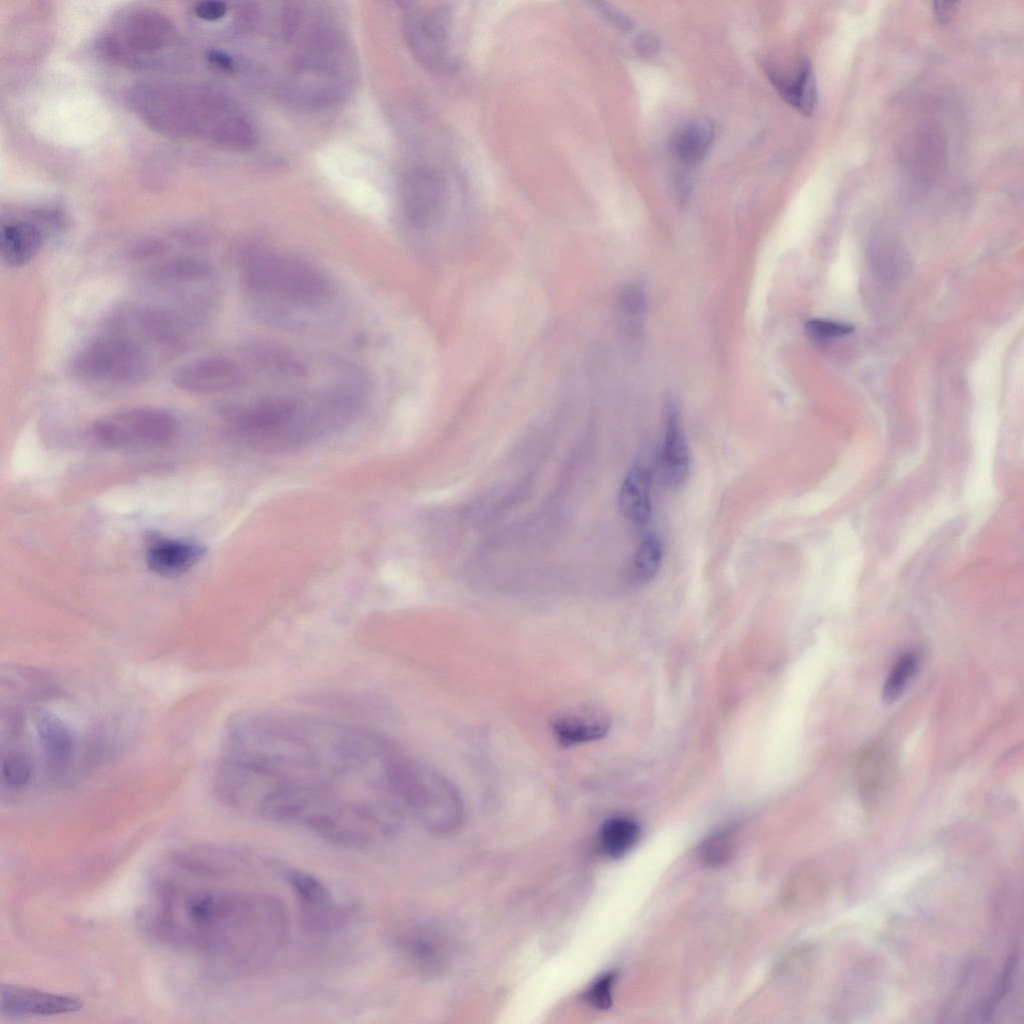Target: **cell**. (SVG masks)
Segmentation results:
<instances>
[{
  "mask_svg": "<svg viewBox=\"0 0 1024 1024\" xmlns=\"http://www.w3.org/2000/svg\"><path fill=\"white\" fill-rule=\"evenodd\" d=\"M1016 960L1017 958L1015 953L1011 954L1008 957L1004 965L1003 971L999 976L996 987L994 988L993 994L987 999L985 1003H983L978 1008L977 1012L975 1013V1016H977V1018H979L980 1021L989 1020L998 1004L1001 1002V1000L1005 997L1006 993L1010 989V986L1012 985L1011 983L1016 965Z\"/></svg>",
  "mask_w": 1024,
  "mask_h": 1024,
  "instance_id": "obj_25",
  "label": "cell"
},
{
  "mask_svg": "<svg viewBox=\"0 0 1024 1024\" xmlns=\"http://www.w3.org/2000/svg\"><path fill=\"white\" fill-rule=\"evenodd\" d=\"M450 28L451 13L447 6L431 9L417 21L414 41L424 62L433 69L448 71L454 65Z\"/></svg>",
  "mask_w": 1024,
  "mask_h": 1024,
  "instance_id": "obj_10",
  "label": "cell"
},
{
  "mask_svg": "<svg viewBox=\"0 0 1024 1024\" xmlns=\"http://www.w3.org/2000/svg\"><path fill=\"white\" fill-rule=\"evenodd\" d=\"M177 421L158 408H132L107 415L93 426V436L102 446L118 450L158 448L170 443L177 433Z\"/></svg>",
  "mask_w": 1024,
  "mask_h": 1024,
  "instance_id": "obj_5",
  "label": "cell"
},
{
  "mask_svg": "<svg viewBox=\"0 0 1024 1024\" xmlns=\"http://www.w3.org/2000/svg\"><path fill=\"white\" fill-rule=\"evenodd\" d=\"M730 847L728 838L724 834H718L710 838L703 847V857L707 863L718 865L729 856Z\"/></svg>",
  "mask_w": 1024,
  "mask_h": 1024,
  "instance_id": "obj_28",
  "label": "cell"
},
{
  "mask_svg": "<svg viewBox=\"0 0 1024 1024\" xmlns=\"http://www.w3.org/2000/svg\"><path fill=\"white\" fill-rule=\"evenodd\" d=\"M43 234L30 222H15L2 226L0 251L2 259L11 266L30 262L39 252Z\"/></svg>",
  "mask_w": 1024,
  "mask_h": 1024,
  "instance_id": "obj_19",
  "label": "cell"
},
{
  "mask_svg": "<svg viewBox=\"0 0 1024 1024\" xmlns=\"http://www.w3.org/2000/svg\"><path fill=\"white\" fill-rule=\"evenodd\" d=\"M249 314L268 327L323 334L343 320L347 305L334 280L314 264L288 254L259 251L242 268Z\"/></svg>",
  "mask_w": 1024,
  "mask_h": 1024,
  "instance_id": "obj_2",
  "label": "cell"
},
{
  "mask_svg": "<svg viewBox=\"0 0 1024 1024\" xmlns=\"http://www.w3.org/2000/svg\"><path fill=\"white\" fill-rule=\"evenodd\" d=\"M957 5L954 2H934V15L940 23H946L955 14Z\"/></svg>",
  "mask_w": 1024,
  "mask_h": 1024,
  "instance_id": "obj_32",
  "label": "cell"
},
{
  "mask_svg": "<svg viewBox=\"0 0 1024 1024\" xmlns=\"http://www.w3.org/2000/svg\"><path fill=\"white\" fill-rule=\"evenodd\" d=\"M80 999L33 988L2 984L0 1014L7 1018H31L65 1015L79 1011Z\"/></svg>",
  "mask_w": 1024,
  "mask_h": 1024,
  "instance_id": "obj_8",
  "label": "cell"
},
{
  "mask_svg": "<svg viewBox=\"0 0 1024 1024\" xmlns=\"http://www.w3.org/2000/svg\"><path fill=\"white\" fill-rule=\"evenodd\" d=\"M661 47L659 39L651 33L640 34L634 41V48L638 54L644 57L655 55Z\"/></svg>",
  "mask_w": 1024,
  "mask_h": 1024,
  "instance_id": "obj_31",
  "label": "cell"
},
{
  "mask_svg": "<svg viewBox=\"0 0 1024 1024\" xmlns=\"http://www.w3.org/2000/svg\"><path fill=\"white\" fill-rule=\"evenodd\" d=\"M210 61L220 69L230 71L233 68V61L227 55L213 51L209 54Z\"/></svg>",
  "mask_w": 1024,
  "mask_h": 1024,
  "instance_id": "obj_33",
  "label": "cell"
},
{
  "mask_svg": "<svg viewBox=\"0 0 1024 1024\" xmlns=\"http://www.w3.org/2000/svg\"><path fill=\"white\" fill-rule=\"evenodd\" d=\"M173 383L190 393H219L240 387L245 374L234 361L224 357H207L180 367Z\"/></svg>",
  "mask_w": 1024,
  "mask_h": 1024,
  "instance_id": "obj_9",
  "label": "cell"
},
{
  "mask_svg": "<svg viewBox=\"0 0 1024 1024\" xmlns=\"http://www.w3.org/2000/svg\"><path fill=\"white\" fill-rule=\"evenodd\" d=\"M714 135L715 126L711 120H691L675 132L671 141L672 153L682 166L695 167L707 155Z\"/></svg>",
  "mask_w": 1024,
  "mask_h": 1024,
  "instance_id": "obj_17",
  "label": "cell"
},
{
  "mask_svg": "<svg viewBox=\"0 0 1024 1024\" xmlns=\"http://www.w3.org/2000/svg\"><path fill=\"white\" fill-rule=\"evenodd\" d=\"M639 837L637 823L626 817L607 819L600 828L599 841L609 857H620L634 846Z\"/></svg>",
  "mask_w": 1024,
  "mask_h": 1024,
  "instance_id": "obj_20",
  "label": "cell"
},
{
  "mask_svg": "<svg viewBox=\"0 0 1024 1024\" xmlns=\"http://www.w3.org/2000/svg\"><path fill=\"white\" fill-rule=\"evenodd\" d=\"M771 83L781 97L803 115L810 116L817 103V87L813 67L808 59H802L794 73L783 75L768 70Z\"/></svg>",
  "mask_w": 1024,
  "mask_h": 1024,
  "instance_id": "obj_16",
  "label": "cell"
},
{
  "mask_svg": "<svg viewBox=\"0 0 1024 1024\" xmlns=\"http://www.w3.org/2000/svg\"><path fill=\"white\" fill-rule=\"evenodd\" d=\"M405 189V208L408 218L417 225L436 219L445 207V182L433 171H420L412 175Z\"/></svg>",
  "mask_w": 1024,
  "mask_h": 1024,
  "instance_id": "obj_13",
  "label": "cell"
},
{
  "mask_svg": "<svg viewBox=\"0 0 1024 1024\" xmlns=\"http://www.w3.org/2000/svg\"><path fill=\"white\" fill-rule=\"evenodd\" d=\"M551 728L561 745L572 746L602 738L608 732L609 722L598 710L574 708L554 717Z\"/></svg>",
  "mask_w": 1024,
  "mask_h": 1024,
  "instance_id": "obj_14",
  "label": "cell"
},
{
  "mask_svg": "<svg viewBox=\"0 0 1024 1024\" xmlns=\"http://www.w3.org/2000/svg\"><path fill=\"white\" fill-rule=\"evenodd\" d=\"M233 873L201 846L175 851L153 876L142 927L164 944L239 970L267 965L288 939L287 911L269 893L217 884Z\"/></svg>",
  "mask_w": 1024,
  "mask_h": 1024,
  "instance_id": "obj_1",
  "label": "cell"
},
{
  "mask_svg": "<svg viewBox=\"0 0 1024 1024\" xmlns=\"http://www.w3.org/2000/svg\"><path fill=\"white\" fill-rule=\"evenodd\" d=\"M388 780L399 808L408 810L430 830L448 832L459 824L460 799L453 787L433 771L398 753Z\"/></svg>",
  "mask_w": 1024,
  "mask_h": 1024,
  "instance_id": "obj_3",
  "label": "cell"
},
{
  "mask_svg": "<svg viewBox=\"0 0 1024 1024\" xmlns=\"http://www.w3.org/2000/svg\"><path fill=\"white\" fill-rule=\"evenodd\" d=\"M665 432L659 455V471L663 483L677 489L686 482L690 470V458L685 433L679 412L674 403L666 409Z\"/></svg>",
  "mask_w": 1024,
  "mask_h": 1024,
  "instance_id": "obj_12",
  "label": "cell"
},
{
  "mask_svg": "<svg viewBox=\"0 0 1024 1024\" xmlns=\"http://www.w3.org/2000/svg\"><path fill=\"white\" fill-rule=\"evenodd\" d=\"M598 12L612 25L623 31L633 28V21L622 11L604 3H596Z\"/></svg>",
  "mask_w": 1024,
  "mask_h": 1024,
  "instance_id": "obj_29",
  "label": "cell"
},
{
  "mask_svg": "<svg viewBox=\"0 0 1024 1024\" xmlns=\"http://www.w3.org/2000/svg\"><path fill=\"white\" fill-rule=\"evenodd\" d=\"M175 42V33L167 18L149 10L127 15L115 34L104 40L102 49L114 59L147 64Z\"/></svg>",
  "mask_w": 1024,
  "mask_h": 1024,
  "instance_id": "obj_6",
  "label": "cell"
},
{
  "mask_svg": "<svg viewBox=\"0 0 1024 1024\" xmlns=\"http://www.w3.org/2000/svg\"><path fill=\"white\" fill-rule=\"evenodd\" d=\"M275 868L292 889L300 907L302 926L308 933H333L349 921V909L334 897L322 880L293 867L275 863Z\"/></svg>",
  "mask_w": 1024,
  "mask_h": 1024,
  "instance_id": "obj_7",
  "label": "cell"
},
{
  "mask_svg": "<svg viewBox=\"0 0 1024 1024\" xmlns=\"http://www.w3.org/2000/svg\"><path fill=\"white\" fill-rule=\"evenodd\" d=\"M644 311L643 291L635 285L624 287L617 299V316L621 330L630 336H637L642 327Z\"/></svg>",
  "mask_w": 1024,
  "mask_h": 1024,
  "instance_id": "obj_22",
  "label": "cell"
},
{
  "mask_svg": "<svg viewBox=\"0 0 1024 1024\" xmlns=\"http://www.w3.org/2000/svg\"><path fill=\"white\" fill-rule=\"evenodd\" d=\"M112 329L87 344L73 361L75 373L89 381L137 382L152 368V350L130 331L112 324Z\"/></svg>",
  "mask_w": 1024,
  "mask_h": 1024,
  "instance_id": "obj_4",
  "label": "cell"
},
{
  "mask_svg": "<svg viewBox=\"0 0 1024 1024\" xmlns=\"http://www.w3.org/2000/svg\"><path fill=\"white\" fill-rule=\"evenodd\" d=\"M1 777L11 789H23L31 780L32 763L29 756L19 750H11L2 756Z\"/></svg>",
  "mask_w": 1024,
  "mask_h": 1024,
  "instance_id": "obj_24",
  "label": "cell"
},
{
  "mask_svg": "<svg viewBox=\"0 0 1024 1024\" xmlns=\"http://www.w3.org/2000/svg\"><path fill=\"white\" fill-rule=\"evenodd\" d=\"M227 11L226 4L220 1H203L195 6L196 15L206 21L222 18Z\"/></svg>",
  "mask_w": 1024,
  "mask_h": 1024,
  "instance_id": "obj_30",
  "label": "cell"
},
{
  "mask_svg": "<svg viewBox=\"0 0 1024 1024\" xmlns=\"http://www.w3.org/2000/svg\"><path fill=\"white\" fill-rule=\"evenodd\" d=\"M651 474L641 465H634L627 472L618 495L621 514L634 523H644L651 514Z\"/></svg>",
  "mask_w": 1024,
  "mask_h": 1024,
  "instance_id": "obj_18",
  "label": "cell"
},
{
  "mask_svg": "<svg viewBox=\"0 0 1024 1024\" xmlns=\"http://www.w3.org/2000/svg\"><path fill=\"white\" fill-rule=\"evenodd\" d=\"M854 327L850 324L813 319L806 322L804 331L808 338L817 341L842 338L850 334Z\"/></svg>",
  "mask_w": 1024,
  "mask_h": 1024,
  "instance_id": "obj_26",
  "label": "cell"
},
{
  "mask_svg": "<svg viewBox=\"0 0 1024 1024\" xmlns=\"http://www.w3.org/2000/svg\"><path fill=\"white\" fill-rule=\"evenodd\" d=\"M615 975L606 973L599 977L588 991V1001L597 1009H607L612 1002V986Z\"/></svg>",
  "mask_w": 1024,
  "mask_h": 1024,
  "instance_id": "obj_27",
  "label": "cell"
},
{
  "mask_svg": "<svg viewBox=\"0 0 1024 1024\" xmlns=\"http://www.w3.org/2000/svg\"><path fill=\"white\" fill-rule=\"evenodd\" d=\"M663 546L654 533L646 534L638 545L630 564L629 576L634 583L649 582L659 571Z\"/></svg>",
  "mask_w": 1024,
  "mask_h": 1024,
  "instance_id": "obj_21",
  "label": "cell"
},
{
  "mask_svg": "<svg viewBox=\"0 0 1024 1024\" xmlns=\"http://www.w3.org/2000/svg\"><path fill=\"white\" fill-rule=\"evenodd\" d=\"M918 670V658L914 653L903 654L894 664L882 690V700L890 704L905 691Z\"/></svg>",
  "mask_w": 1024,
  "mask_h": 1024,
  "instance_id": "obj_23",
  "label": "cell"
},
{
  "mask_svg": "<svg viewBox=\"0 0 1024 1024\" xmlns=\"http://www.w3.org/2000/svg\"><path fill=\"white\" fill-rule=\"evenodd\" d=\"M32 719L49 771L63 773L72 762L75 751L71 731L57 715L43 708H34Z\"/></svg>",
  "mask_w": 1024,
  "mask_h": 1024,
  "instance_id": "obj_11",
  "label": "cell"
},
{
  "mask_svg": "<svg viewBox=\"0 0 1024 1024\" xmlns=\"http://www.w3.org/2000/svg\"><path fill=\"white\" fill-rule=\"evenodd\" d=\"M204 554V547L198 543L162 540L154 543L147 550L146 562L155 574L175 577L194 567Z\"/></svg>",
  "mask_w": 1024,
  "mask_h": 1024,
  "instance_id": "obj_15",
  "label": "cell"
}]
</instances>
